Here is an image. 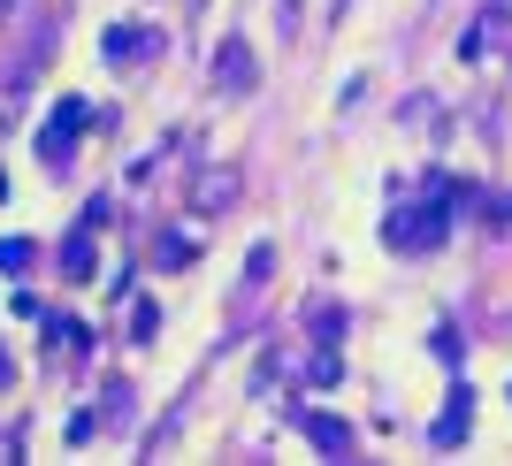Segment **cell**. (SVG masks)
<instances>
[{"label": "cell", "mask_w": 512, "mask_h": 466, "mask_svg": "<svg viewBox=\"0 0 512 466\" xmlns=\"http://www.w3.org/2000/svg\"><path fill=\"white\" fill-rule=\"evenodd\" d=\"M444 237H451V214H444V199L383 214V245H390V253H428V245H444Z\"/></svg>", "instance_id": "6da1fadb"}, {"label": "cell", "mask_w": 512, "mask_h": 466, "mask_svg": "<svg viewBox=\"0 0 512 466\" xmlns=\"http://www.w3.org/2000/svg\"><path fill=\"white\" fill-rule=\"evenodd\" d=\"M85 123H92V107H85V100H62V107H54V123L39 130V153H46V169H62V161H69V146L85 138Z\"/></svg>", "instance_id": "7a4b0ae2"}, {"label": "cell", "mask_w": 512, "mask_h": 466, "mask_svg": "<svg viewBox=\"0 0 512 466\" xmlns=\"http://www.w3.org/2000/svg\"><path fill=\"white\" fill-rule=\"evenodd\" d=\"M253 77H260V69H253V46H245V39H230L222 54H214V92H230V100H237V92H253Z\"/></svg>", "instance_id": "3957f363"}, {"label": "cell", "mask_w": 512, "mask_h": 466, "mask_svg": "<svg viewBox=\"0 0 512 466\" xmlns=\"http://www.w3.org/2000/svg\"><path fill=\"white\" fill-rule=\"evenodd\" d=\"M299 428L314 436L321 451H329V459H352V428H344L337 413H299Z\"/></svg>", "instance_id": "277c9868"}, {"label": "cell", "mask_w": 512, "mask_h": 466, "mask_svg": "<svg viewBox=\"0 0 512 466\" xmlns=\"http://www.w3.org/2000/svg\"><path fill=\"white\" fill-rule=\"evenodd\" d=\"M230 199H237V169H207V176L192 184V207H199V214H222Z\"/></svg>", "instance_id": "5b68a950"}, {"label": "cell", "mask_w": 512, "mask_h": 466, "mask_svg": "<svg viewBox=\"0 0 512 466\" xmlns=\"http://www.w3.org/2000/svg\"><path fill=\"white\" fill-rule=\"evenodd\" d=\"M92 230H100V222L85 214V230H77V237L62 245V268H69V276H92Z\"/></svg>", "instance_id": "8992f818"}, {"label": "cell", "mask_w": 512, "mask_h": 466, "mask_svg": "<svg viewBox=\"0 0 512 466\" xmlns=\"http://www.w3.org/2000/svg\"><path fill=\"white\" fill-rule=\"evenodd\" d=\"M130 54H146V39H138L130 23H115V31H107V62H130Z\"/></svg>", "instance_id": "52a82bcc"}, {"label": "cell", "mask_w": 512, "mask_h": 466, "mask_svg": "<svg viewBox=\"0 0 512 466\" xmlns=\"http://www.w3.org/2000/svg\"><path fill=\"white\" fill-rule=\"evenodd\" d=\"M0 268H31V245H23V237H8V245H0Z\"/></svg>", "instance_id": "ba28073f"}, {"label": "cell", "mask_w": 512, "mask_h": 466, "mask_svg": "<svg viewBox=\"0 0 512 466\" xmlns=\"http://www.w3.org/2000/svg\"><path fill=\"white\" fill-rule=\"evenodd\" d=\"M283 23H299V0H283Z\"/></svg>", "instance_id": "9c48e42d"}, {"label": "cell", "mask_w": 512, "mask_h": 466, "mask_svg": "<svg viewBox=\"0 0 512 466\" xmlns=\"http://www.w3.org/2000/svg\"><path fill=\"white\" fill-rule=\"evenodd\" d=\"M0 382H8V352H0Z\"/></svg>", "instance_id": "30bf717a"}, {"label": "cell", "mask_w": 512, "mask_h": 466, "mask_svg": "<svg viewBox=\"0 0 512 466\" xmlns=\"http://www.w3.org/2000/svg\"><path fill=\"white\" fill-rule=\"evenodd\" d=\"M0 199H8V176H0Z\"/></svg>", "instance_id": "8fae6325"}, {"label": "cell", "mask_w": 512, "mask_h": 466, "mask_svg": "<svg viewBox=\"0 0 512 466\" xmlns=\"http://www.w3.org/2000/svg\"><path fill=\"white\" fill-rule=\"evenodd\" d=\"M0 8H8V0H0Z\"/></svg>", "instance_id": "7c38bea8"}]
</instances>
